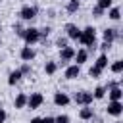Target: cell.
<instances>
[{"mask_svg": "<svg viewBox=\"0 0 123 123\" xmlns=\"http://www.w3.org/2000/svg\"><path fill=\"white\" fill-rule=\"evenodd\" d=\"M79 40H81L85 46H88V50H94V48H96V29H94V27H85V29H81Z\"/></svg>", "mask_w": 123, "mask_h": 123, "instance_id": "6da1fadb", "label": "cell"}, {"mask_svg": "<svg viewBox=\"0 0 123 123\" xmlns=\"http://www.w3.org/2000/svg\"><path fill=\"white\" fill-rule=\"evenodd\" d=\"M21 38L25 40V44H35V42H38L40 40V31L37 29V27H29V29H25L23 31V35H21Z\"/></svg>", "mask_w": 123, "mask_h": 123, "instance_id": "7a4b0ae2", "label": "cell"}, {"mask_svg": "<svg viewBox=\"0 0 123 123\" xmlns=\"http://www.w3.org/2000/svg\"><path fill=\"white\" fill-rule=\"evenodd\" d=\"M73 100L77 102V104H83V106H90L92 104V92H86V90H79V92H75L73 94Z\"/></svg>", "mask_w": 123, "mask_h": 123, "instance_id": "3957f363", "label": "cell"}, {"mask_svg": "<svg viewBox=\"0 0 123 123\" xmlns=\"http://www.w3.org/2000/svg\"><path fill=\"white\" fill-rule=\"evenodd\" d=\"M42 102H44V96L40 92H33L31 96H27V108H31V110H38L42 106Z\"/></svg>", "mask_w": 123, "mask_h": 123, "instance_id": "277c9868", "label": "cell"}, {"mask_svg": "<svg viewBox=\"0 0 123 123\" xmlns=\"http://www.w3.org/2000/svg\"><path fill=\"white\" fill-rule=\"evenodd\" d=\"M19 17L25 19V21L35 19V17H37V8H35V6H23L21 12H19Z\"/></svg>", "mask_w": 123, "mask_h": 123, "instance_id": "5b68a950", "label": "cell"}, {"mask_svg": "<svg viewBox=\"0 0 123 123\" xmlns=\"http://www.w3.org/2000/svg\"><path fill=\"white\" fill-rule=\"evenodd\" d=\"M106 111H108V115L119 117V115L123 113V104H121V102H110L108 108H106Z\"/></svg>", "mask_w": 123, "mask_h": 123, "instance_id": "8992f818", "label": "cell"}, {"mask_svg": "<svg viewBox=\"0 0 123 123\" xmlns=\"http://www.w3.org/2000/svg\"><path fill=\"white\" fill-rule=\"evenodd\" d=\"M65 31H67V37H69V38L79 40V37H81V29H79L75 23H67V25H65Z\"/></svg>", "mask_w": 123, "mask_h": 123, "instance_id": "52a82bcc", "label": "cell"}, {"mask_svg": "<svg viewBox=\"0 0 123 123\" xmlns=\"http://www.w3.org/2000/svg\"><path fill=\"white\" fill-rule=\"evenodd\" d=\"M73 56H75V50H73L71 46H65V48H62V50H60L62 65H65V62H69V60H73Z\"/></svg>", "mask_w": 123, "mask_h": 123, "instance_id": "ba28073f", "label": "cell"}, {"mask_svg": "<svg viewBox=\"0 0 123 123\" xmlns=\"http://www.w3.org/2000/svg\"><path fill=\"white\" fill-rule=\"evenodd\" d=\"M19 56H21V60H23V62H31V60H35L37 52H35L31 46H23V48H21V52H19Z\"/></svg>", "mask_w": 123, "mask_h": 123, "instance_id": "9c48e42d", "label": "cell"}, {"mask_svg": "<svg viewBox=\"0 0 123 123\" xmlns=\"http://www.w3.org/2000/svg\"><path fill=\"white\" fill-rule=\"evenodd\" d=\"M108 96H110L111 102H121V98H123V90H121V86L108 88Z\"/></svg>", "mask_w": 123, "mask_h": 123, "instance_id": "30bf717a", "label": "cell"}, {"mask_svg": "<svg viewBox=\"0 0 123 123\" xmlns=\"http://www.w3.org/2000/svg\"><path fill=\"white\" fill-rule=\"evenodd\" d=\"M79 75H81V65H77V63H73L65 69V79H77Z\"/></svg>", "mask_w": 123, "mask_h": 123, "instance_id": "8fae6325", "label": "cell"}, {"mask_svg": "<svg viewBox=\"0 0 123 123\" xmlns=\"http://www.w3.org/2000/svg\"><path fill=\"white\" fill-rule=\"evenodd\" d=\"M25 106H27V94L25 92H19L15 96V100H13V108L15 110H23Z\"/></svg>", "mask_w": 123, "mask_h": 123, "instance_id": "7c38bea8", "label": "cell"}, {"mask_svg": "<svg viewBox=\"0 0 123 123\" xmlns=\"http://www.w3.org/2000/svg\"><path fill=\"white\" fill-rule=\"evenodd\" d=\"M54 104L56 106H67L69 104V96L65 92H56L54 94Z\"/></svg>", "mask_w": 123, "mask_h": 123, "instance_id": "4fadbf2b", "label": "cell"}, {"mask_svg": "<svg viewBox=\"0 0 123 123\" xmlns=\"http://www.w3.org/2000/svg\"><path fill=\"white\" fill-rule=\"evenodd\" d=\"M115 38H119V31L117 29H106L104 31V42H113Z\"/></svg>", "mask_w": 123, "mask_h": 123, "instance_id": "5bb4252c", "label": "cell"}, {"mask_svg": "<svg viewBox=\"0 0 123 123\" xmlns=\"http://www.w3.org/2000/svg\"><path fill=\"white\" fill-rule=\"evenodd\" d=\"M73 58H75L77 65H83V63L88 60V52H86L85 48H81V50H77V52H75V56H73Z\"/></svg>", "mask_w": 123, "mask_h": 123, "instance_id": "9a60e30c", "label": "cell"}, {"mask_svg": "<svg viewBox=\"0 0 123 123\" xmlns=\"http://www.w3.org/2000/svg\"><path fill=\"white\" fill-rule=\"evenodd\" d=\"M21 77H23V75H21V71H19V69L12 71V73H10V77H8V85H10V86H13L15 83H19V81H21Z\"/></svg>", "mask_w": 123, "mask_h": 123, "instance_id": "2e32d148", "label": "cell"}, {"mask_svg": "<svg viewBox=\"0 0 123 123\" xmlns=\"http://www.w3.org/2000/svg\"><path fill=\"white\" fill-rule=\"evenodd\" d=\"M79 117H81V119H85V121H86V119H92V117H94V110H92V108H88V106H85V108H81Z\"/></svg>", "mask_w": 123, "mask_h": 123, "instance_id": "e0dca14e", "label": "cell"}, {"mask_svg": "<svg viewBox=\"0 0 123 123\" xmlns=\"http://www.w3.org/2000/svg\"><path fill=\"white\" fill-rule=\"evenodd\" d=\"M44 71H46V75H54L58 71V63L56 62H46L44 63Z\"/></svg>", "mask_w": 123, "mask_h": 123, "instance_id": "ac0fdd59", "label": "cell"}, {"mask_svg": "<svg viewBox=\"0 0 123 123\" xmlns=\"http://www.w3.org/2000/svg\"><path fill=\"white\" fill-rule=\"evenodd\" d=\"M94 65H96L98 69H104V67H108V56H106V54H100Z\"/></svg>", "mask_w": 123, "mask_h": 123, "instance_id": "d6986e66", "label": "cell"}, {"mask_svg": "<svg viewBox=\"0 0 123 123\" xmlns=\"http://www.w3.org/2000/svg\"><path fill=\"white\" fill-rule=\"evenodd\" d=\"M108 17H110V19H113V21H117V19L121 17V10H119V8H110Z\"/></svg>", "mask_w": 123, "mask_h": 123, "instance_id": "ffe728a7", "label": "cell"}, {"mask_svg": "<svg viewBox=\"0 0 123 123\" xmlns=\"http://www.w3.org/2000/svg\"><path fill=\"white\" fill-rule=\"evenodd\" d=\"M104 96H106V86H96L94 92H92V98H98V100H100V98H104Z\"/></svg>", "mask_w": 123, "mask_h": 123, "instance_id": "44dd1931", "label": "cell"}, {"mask_svg": "<svg viewBox=\"0 0 123 123\" xmlns=\"http://www.w3.org/2000/svg\"><path fill=\"white\" fill-rule=\"evenodd\" d=\"M110 69H111L113 73H121V71H123V62H121V60H115V62L111 63Z\"/></svg>", "mask_w": 123, "mask_h": 123, "instance_id": "7402d4cb", "label": "cell"}, {"mask_svg": "<svg viewBox=\"0 0 123 123\" xmlns=\"http://www.w3.org/2000/svg\"><path fill=\"white\" fill-rule=\"evenodd\" d=\"M88 75H90V77H92V79H98V77H100V75H102V69H98V67H96V65H92V67H90V69H88Z\"/></svg>", "mask_w": 123, "mask_h": 123, "instance_id": "603a6c76", "label": "cell"}, {"mask_svg": "<svg viewBox=\"0 0 123 123\" xmlns=\"http://www.w3.org/2000/svg\"><path fill=\"white\" fill-rule=\"evenodd\" d=\"M111 4H113V0H98V8H102V10H110Z\"/></svg>", "mask_w": 123, "mask_h": 123, "instance_id": "cb8c5ba5", "label": "cell"}, {"mask_svg": "<svg viewBox=\"0 0 123 123\" xmlns=\"http://www.w3.org/2000/svg\"><path fill=\"white\" fill-rule=\"evenodd\" d=\"M65 10H67V12H69V13H75V12H77V10H79V4H77V2H69V4H67V8H65Z\"/></svg>", "mask_w": 123, "mask_h": 123, "instance_id": "d4e9b609", "label": "cell"}, {"mask_svg": "<svg viewBox=\"0 0 123 123\" xmlns=\"http://www.w3.org/2000/svg\"><path fill=\"white\" fill-rule=\"evenodd\" d=\"M19 71H21V75H29V73H31V65H29V62H25V63L19 67Z\"/></svg>", "mask_w": 123, "mask_h": 123, "instance_id": "484cf974", "label": "cell"}, {"mask_svg": "<svg viewBox=\"0 0 123 123\" xmlns=\"http://www.w3.org/2000/svg\"><path fill=\"white\" fill-rule=\"evenodd\" d=\"M56 46H58L60 50H62V48H65V46H67V38H63V37H60V38L56 40Z\"/></svg>", "mask_w": 123, "mask_h": 123, "instance_id": "4316f807", "label": "cell"}, {"mask_svg": "<svg viewBox=\"0 0 123 123\" xmlns=\"http://www.w3.org/2000/svg\"><path fill=\"white\" fill-rule=\"evenodd\" d=\"M54 123H69V115H58L54 117Z\"/></svg>", "mask_w": 123, "mask_h": 123, "instance_id": "83f0119b", "label": "cell"}, {"mask_svg": "<svg viewBox=\"0 0 123 123\" xmlns=\"http://www.w3.org/2000/svg\"><path fill=\"white\" fill-rule=\"evenodd\" d=\"M92 15H94V17H102V15H104V10L98 8V6H94V8H92Z\"/></svg>", "mask_w": 123, "mask_h": 123, "instance_id": "f1b7e54d", "label": "cell"}, {"mask_svg": "<svg viewBox=\"0 0 123 123\" xmlns=\"http://www.w3.org/2000/svg\"><path fill=\"white\" fill-rule=\"evenodd\" d=\"M110 46H111V42H102V44H100V50L106 52V50H110Z\"/></svg>", "mask_w": 123, "mask_h": 123, "instance_id": "f546056e", "label": "cell"}, {"mask_svg": "<svg viewBox=\"0 0 123 123\" xmlns=\"http://www.w3.org/2000/svg\"><path fill=\"white\" fill-rule=\"evenodd\" d=\"M6 117H8V113H6V111L0 108V123H4V121H6Z\"/></svg>", "mask_w": 123, "mask_h": 123, "instance_id": "4dcf8cb0", "label": "cell"}, {"mask_svg": "<svg viewBox=\"0 0 123 123\" xmlns=\"http://www.w3.org/2000/svg\"><path fill=\"white\" fill-rule=\"evenodd\" d=\"M42 123H54V117H42Z\"/></svg>", "mask_w": 123, "mask_h": 123, "instance_id": "1f68e13d", "label": "cell"}, {"mask_svg": "<svg viewBox=\"0 0 123 123\" xmlns=\"http://www.w3.org/2000/svg\"><path fill=\"white\" fill-rule=\"evenodd\" d=\"M29 123H42V117H33Z\"/></svg>", "mask_w": 123, "mask_h": 123, "instance_id": "d6a6232c", "label": "cell"}, {"mask_svg": "<svg viewBox=\"0 0 123 123\" xmlns=\"http://www.w3.org/2000/svg\"><path fill=\"white\" fill-rule=\"evenodd\" d=\"M69 2H77V4H79V0H69Z\"/></svg>", "mask_w": 123, "mask_h": 123, "instance_id": "836d02e7", "label": "cell"}, {"mask_svg": "<svg viewBox=\"0 0 123 123\" xmlns=\"http://www.w3.org/2000/svg\"><path fill=\"white\" fill-rule=\"evenodd\" d=\"M0 4H2V0H0Z\"/></svg>", "mask_w": 123, "mask_h": 123, "instance_id": "e575fe53", "label": "cell"}, {"mask_svg": "<svg viewBox=\"0 0 123 123\" xmlns=\"http://www.w3.org/2000/svg\"><path fill=\"white\" fill-rule=\"evenodd\" d=\"M0 42H2V40H0Z\"/></svg>", "mask_w": 123, "mask_h": 123, "instance_id": "d590c367", "label": "cell"}]
</instances>
